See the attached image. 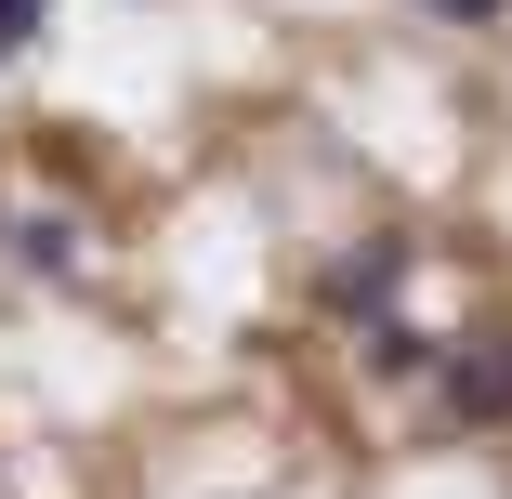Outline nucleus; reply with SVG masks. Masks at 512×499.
<instances>
[{
  "label": "nucleus",
  "instance_id": "obj_1",
  "mask_svg": "<svg viewBox=\"0 0 512 499\" xmlns=\"http://www.w3.org/2000/svg\"><path fill=\"white\" fill-rule=\"evenodd\" d=\"M434 394H447V421H512V329H473V342H447L434 355Z\"/></svg>",
  "mask_w": 512,
  "mask_h": 499
},
{
  "label": "nucleus",
  "instance_id": "obj_2",
  "mask_svg": "<svg viewBox=\"0 0 512 499\" xmlns=\"http://www.w3.org/2000/svg\"><path fill=\"white\" fill-rule=\"evenodd\" d=\"M394 276H407V237H381V250H355V263H329V303L355 316V303H381Z\"/></svg>",
  "mask_w": 512,
  "mask_h": 499
},
{
  "label": "nucleus",
  "instance_id": "obj_3",
  "mask_svg": "<svg viewBox=\"0 0 512 499\" xmlns=\"http://www.w3.org/2000/svg\"><path fill=\"white\" fill-rule=\"evenodd\" d=\"M434 355H447V342H434V329H407V316L368 329V368H381V381H434Z\"/></svg>",
  "mask_w": 512,
  "mask_h": 499
},
{
  "label": "nucleus",
  "instance_id": "obj_4",
  "mask_svg": "<svg viewBox=\"0 0 512 499\" xmlns=\"http://www.w3.org/2000/svg\"><path fill=\"white\" fill-rule=\"evenodd\" d=\"M27 263H40V276H79V224L40 211V224H27Z\"/></svg>",
  "mask_w": 512,
  "mask_h": 499
},
{
  "label": "nucleus",
  "instance_id": "obj_5",
  "mask_svg": "<svg viewBox=\"0 0 512 499\" xmlns=\"http://www.w3.org/2000/svg\"><path fill=\"white\" fill-rule=\"evenodd\" d=\"M40 14H53V0H0V53H27V40H40Z\"/></svg>",
  "mask_w": 512,
  "mask_h": 499
},
{
  "label": "nucleus",
  "instance_id": "obj_6",
  "mask_svg": "<svg viewBox=\"0 0 512 499\" xmlns=\"http://www.w3.org/2000/svg\"><path fill=\"white\" fill-rule=\"evenodd\" d=\"M434 14H447V27H499V14H512V0H434Z\"/></svg>",
  "mask_w": 512,
  "mask_h": 499
}]
</instances>
